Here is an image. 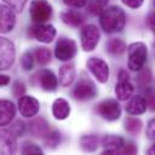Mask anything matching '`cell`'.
Instances as JSON below:
<instances>
[{
	"label": "cell",
	"instance_id": "cell-27",
	"mask_svg": "<svg viewBox=\"0 0 155 155\" xmlns=\"http://www.w3.org/2000/svg\"><path fill=\"white\" fill-rule=\"evenodd\" d=\"M44 140H45V144L46 147L51 148V149H54L59 142H61V136L57 131H50L45 137H44Z\"/></svg>",
	"mask_w": 155,
	"mask_h": 155
},
{
	"label": "cell",
	"instance_id": "cell-11",
	"mask_svg": "<svg viewBox=\"0 0 155 155\" xmlns=\"http://www.w3.org/2000/svg\"><path fill=\"white\" fill-rule=\"evenodd\" d=\"M31 35L40 42L48 44L51 42L54 36H56V29L51 24H44V23H38V25L33 27L31 29Z\"/></svg>",
	"mask_w": 155,
	"mask_h": 155
},
{
	"label": "cell",
	"instance_id": "cell-21",
	"mask_svg": "<svg viewBox=\"0 0 155 155\" xmlns=\"http://www.w3.org/2000/svg\"><path fill=\"white\" fill-rule=\"evenodd\" d=\"M61 18L62 21L68 24V25H71V27H79L84 22V16L78 12V11H73V10H68V11H64L61 13Z\"/></svg>",
	"mask_w": 155,
	"mask_h": 155
},
{
	"label": "cell",
	"instance_id": "cell-42",
	"mask_svg": "<svg viewBox=\"0 0 155 155\" xmlns=\"http://www.w3.org/2000/svg\"><path fill=\"white\" fill-rule=\"evenodd\" d=\"M96 1H97V4L101 5V6H105V5L108 4V0H96Z\"/></svg>",
	"mask_w": 155,
	"mask_h": 155
},
{
	"label": "cell",
	"instance_id": "cell-40",
	"mask_svg": "<svg viewBox=\"0 0 155 155\" xmlns=\"http://www.w3.org/2000/svg\"><path fill=\"white\" fill-rule=\"evenodd\" d=\"M8 82H10V78L7 75H1L0 76V84H1V86H6Z\"/></svg>",
	"mask_w": 155,
	"mask_h": 155
},
{
	"label": "cell",
	"instance_id": "cell-25",
	"mask_svg": "<svg viewBox=\"0 0 155 155\" xmlns=\"http://www.w3.org/2000/svg\"><path fill=\"white\" fill-rule=\"evenodd\" d=\"M142 121L137 117H126L125 120V128L130 134H138L142 130Z\"/></svg>",
	"mask_w": 155,
	"mask_h": 155
},
{
	"label": "cell",
	"instance_id": "cell-30",
	"mask_svg": "<svg viewBox=\"0 0 155 155\" xmlns=\"http://www.w3.org/2000/svg\"><path fill=\"white\" fill-rule=\"evenodd\" d=\"M21 64L24 70H30L33 68V56L30 52L23 53V56L21 58Z\"/></svg>",
	"mask_w": 155,
	"mask_h": 155
},
{
	"label": "cell",
	"instance_id": "cell-32",
	"mask_svg": "<svg viewBox=\"0 0 155 155\" xmlns=\"http://www.w3.org/2000/svg\"><path fill=\"white\" fill-rule=\"evenodd\" d=\"M145 101L150 111H155V92L153 90H148L145 92Z\"/></svg>",
	"mask_w": 155,
	"mask_h": 155
},
{
	"label": "cell",
	"instance_id": "cell-39",
	"mask_svg": "<svg viewBox=\"0 0 155 155\" xmlns=\"http://www.w3.org/2000/svg\"><path fill=\"white\" fill-rule=\"evenodd\" d=\"M148 24H149L150 29L155 33V12H153V13L149 16V18H148Z\"/></svg>",
	"mask_w": 155,
	"mask_h": 155
},
{
	"label": "cell",
	"instance_id": "cell-22",
	"mask_svg": "<svg viewBox=\"0 0 155 155\" xmlns=\"http://www.w3.org/2000/svg\"><path fill=\"white\" fill-rule=\"evenodd\" d=\"M29 128H30V132H31L35 137H42V138L51 131L50 127H48V124H47L44 119H41V117L33 120V121L30 122Z\"/></svg>",
	"mask_w": 155,
	"mask_h": 155
},
{
	"label": "cell",
	"instance_id": "cell-2",
	"mask_svg": "<svg viewBox=\"0 0 155 155\" xmlns=\"http://www.w3.org/2000/svg\"><path fill=\"white\" fill-rule=\"evenodd\" d=\"M128 68L132 71L142 70L148 56V48L147 45L142 41L133 42L128 46Z\"/></svg>",
	"mask_w": 155,
	"mask_h": 155
},
{
	"label": "cell",
	"instance_id": "cell-6",
	"mask_svg": "<svg viewBox=\"0 0 155 155\" xmlns=\"http://www.w3.org/2000/svg\"><path fill=\"white\" fill-rule=\"evenodd\" d=\"M54 54L59 61H69L76 54V44L67 38H62L57 41Z\"/></svg>",
	"mask_w": 155,
	"mask_h": 155
},
{
	"label": "cell",
	"instance_id": "cell-29",
	"mask_svg": "<svg viewBox=\"0 0 155 155\" xmlns=\"http://www.w3.org/2000/svg\"><path fill=\"white\" fill-rule=\"evenodd\" d=\"M22 153L28 155V154H33V155H41L42 154V150L40 147L33 144V143H25L22 148Z\"/></svg>",
	"mask_w": 155,
	"mask_h": 155
},
{
	"label": "cell",
	"instance_id": "cell-7",
	"mask_svg": "<svg viewBox=\"0 0 155 155\" xmlns=\"http://www.w3.org/2000/svg\"><path fill=\"white\" fill-rule=\"evenodd\" d=\"M15 61V47L13 44L6 39H0V68L1 70H7Z\"/></svg>",
	"mask_w": 155,
	"mask_h": 155
},
{
	"label": "cell",
	"instance_id": "cell-18",
	"mask_svg": "<svg viewBox=\"0 0 155 155\" xmlns=\"http://www.w3.org/2000/svg\"><path fill=\"white\" fill-rule=\"evenodd\" d=\"M52 114L57 120H64L70 114V105L63 98H57L52 104Z\"/></svg>",
	"mask_w": 155,
	"mask_h": 155
},
{
	"label": "cell",
	"instance_id": "cell-31",
	"mask_svg": "<svg viewBox=\"0 0 155 155\" xmlns=\"http://www.w3.org/2000/svg\"><path fill=\"white\" fill-rule=\"evenodd\" d=\"M8 131H11L15 136H22L23 132H24V124L21 120H17V121H15L11 125V127L8 128Z\"/></svg>",
	"mask_w": 155,
	"mask_h": 155
},
{
	"label": "cell",
	"instance_id": "cell-17",
	"mask_svg": "<svg viewBox=\"0 0 155 155\" xmlns=\"http://www.w3.org/2000/svg\"><path fill=\"white\" fill-rule=\"evenodd\" d=\"M15 115H16L15 104L7 99H2L0 102V124H1V126L10 124Z\"/></svg>",
	"mask_w": 155,
	"mask_h": 155
},
{
	"label": "cell",
	"instance_id": "cell-14",
	"mask_svg": "<svg viewBox=\"0 0 155 155\" xmlns=\"http://www.w3.org/2000/svg\"><path fill=\"white\" fill-rule=\"evenodd\" d=\"M147 101L142 96H132L127 102L125 109L130 115H140L147 110Z\"/></svg>",
	"mask_w": 155,
	"mask_h": 155
},
{
	"label": "cell",
	"instance_id": "cell-38",
	"mask_svg": "<svg viewBox=\"0 0 155 155\" xmlns=\"http://www.w3.org/2000/svg\"><path fill=\"white\" fill-rule=\"evenodd\" d=\"M143 1L144 0H122V2L126 6L131 7V8H138V7H140L142 4H143Z\"/></svg>",
	"mask_w": 155,
	"mask_h": 155
},
{
	"label": "cell",
	"instance_id": "cell-15",
	"mask_svg": "<svg viewBox=\"0 0 155 155\" xmlns=\"http://www.w3.org/2000/svg\"><path fill=\"white\" fill-rule=\"evenodd\" d=\"M11 131L2 130L1 131V153L2 154H15L17 150V140Z\"/></svg>",
	"mask_w": 155,
	"mask_h": 155
},
{
	"label": "cell",
	"instance_id": "cell-1",
	"mask_svg": "<svg viewBox=\"0 0 155 155\" xmlns=\"http://www.w3.org/2000/svg\"><path fill=\"white\" fill-rule=\"evenodd\" d=\"M99 23L105 33L121 31L126 24L125 12L119 6H109L101 13Z\"/></svg>",
	"mask_w": 155,
	"mask_h": 155
},
{
	"label": "cell",
	"instance_id": "cell-26",
	"mask_svg": "<svg viewBox=\"0 0 155 155\" xmlns=\"http://www.w3.org/2000/svg\"><path fill=\"white\" fill-rule=\"evenodd\" d=\"M35 58H36V62L40 65H46L51 61V52L46 47L36 48L35 50Z\"/></svg>",
	"mask_w": 155,
	"mask_h": 155
},
{
	"label": "cell",
	"instance_id": "cell-4",
	"mask_svg": "<svg viewBox=\"0 0 155 155\" xmlns=\"http://www.w3.org/2000/svg\"><path fill=\"white\" fill-rule=\"evenodd\" d=\"M98 115H101L103 119L108 121L117 120L121 115V107L117 101L115 99H105L98 104L96 108Z\"/></svg>",
	"mask_w": 155,
	"mask_h": 155
},
{
	"label": "cell",
	"instance_id": "cell-35",
	"mask_svg": "<svg viewBox=\"0 0 155 155\" xmlns=\"http://www.w3.org/2000/svg\"><path fill=\"white\" fill-rule=\"evenodd\" d=\"M147 137L151 140L155 139V119H151L147 126Z\"/></svg>",
	"mask_w": 155,
	"mask_h": 155
},
{
	"label": "cell",
	"instance_id": "cell-12",
	"mask_svg": "<svg viewBox=\"0 0 155 155\" xmlns=\"http://www.w3.org/2000/svg\"><path fill=\"white\" fill-rule=\"evenodd\" d=\"M16 24L15 11L7 5H2L0 8V30L1 33H8Z\"/></svg>",
	"mask_w": 155,
	"mask_h": 155
},
{
	"label": "cell",
	"instance_id": "cell-43",
	"mask_svg": "<svg viewBox=\"0 0 155 155\" xmlns=\"http://www.w3.org/2000/svg\"><path fill=\"white\" fill-rule=\"evenodd\" d=\"M148 154H155V144H153V147H151V148H149Z\"/></svg>",
	"mask_w": 155,
	"mask_h": 155
},
{
	"label": "cell",
	"instance_id": "cell-5",
	"mask_svg": "<svg viewBox=\"0 0 155 155\" xmlns=\"http://www.w3.org/2000/svg\"><path fill=\"white\" fill-rule=\"evenodd\" d=\"M99 30L94 24L85 25L81 29V46L86 52L93 51L99 41Z\"/></svg>",
	"mask_w": 155,
	"mask_h": 155
},
{
	"label": "cell",
	"instance_id": "cell-23",
	"mask_svg": "<svg viewBox=\"0 0 155 155\" xmlns=\"http://www.w3.org/2000/svg\"><path fill=\"white\" fill-rule=\"evenodd\" d=\"M99 139L94 134H86L80 138V145L85 151H94L98 148Z\"/></svg>",
	"mask_w": 155,
	"mask_h": 155
},
{
	"label": "cell",
	"instance_id": "cell-37",
	"mask_svg": "<svg viewBox=\"0 0 155 155\" xmlns=\"http://www.w3.org/2000/svg\"><path fill=\"white\" fill-rule=\"evenodd\" d=\"M120 153H121V154H136V153H137V148H136L134 144L128 143V144H126V145H124V147L121 148Z\"/></svg>",
	"mask_w": 155,
	"mask_h": 155
},
{
	"label": "cell",
	"instance_id": "cell-41",
	"mask_svg": "<svg viewBox=\"0 0 155 155\" xmlns=\"http://www.w3.org/2000/svg\"><path fill=\"white\" fill-rule=\"evenodd\" d=\"M119 80H128V74L125 70H121L119 73Z\"/></svg>",
	"mask_w": 155,
	"mask_h": 155
},
{
	"label": "cell",
	"instance_id": "cell-33",
	"mask_svg": "<svg viewBox=\"0 0 155 155\" xmlns=\"http://www.w3.org/2000/svg\"><path fill=\"white\" fill-rule=\"evenodd\" d=\"M149 81H150V70L149 69H143L140 71L139 76H138V82L142 87H144L149 84Z\"/></svg>",
	"mask_w": 155,
	"mask_h": 155
},
{
	"label": "cell",
	"instance_id": "cell-34",
	"mask_svg": "<svg viewBox=\"0 0 155 155\" xmlns=\"http://www.w3.org/2000/svg\"><path fill=\"white\" fill-rule=\"evenodd\" d=\"M12 92H13V96H15V97L21 98V97L24 96V93H25V87H24V85H23L22 82L16 81V82L13 84V86H12Z\"/></svg>",
	"mask_w": 155,
	"mask_h": 155
},
{
	"label": "cell",
	"instance_id": "cell-16",
	"mask_svg": "<svg viewBox=\"0 0 155 155\" xmlns=\"http://www.w3.org/2000/svg\"><path fill=\"white\" fill-rule=\"evenodd\" d=\"M39 84L45 91H54L58 85V80L51 70L44 69L39 73Z\"/></svg>",
	"mask_w": 155,
	"mask_h": 155
},
{
	"label": "cell",
	"instance_id": "cell-44",
	"mask_svg": "<svg viewBox=\"0 0 155 155\" xmlns=\"http://www.w3.org/2000/svg\"><path fill=\"white\" fill-rule=\"evenodd\" d=\"M154 6H155V0H154Z\"/></svg>",
	"mask_w": 155,
	"mask_h": 155
},
{
	"label": "cell",
	"instance_id": "cell-13",
	"mask_svg": "<svg viewBox=\"0 0 155 155\" xmlns=\"http://www.w3.org/2000/svg\"><path fill=\"white\" fill-rule=\"evenodd\" d=\"M125 145L124 139L119 136L107 134L102 139V147H103V154H116L121 150V148Z\"/></svg>",
	"mask_w": 155,
	"mask_h": 155
},
{
	"label": "cell",
	"instance_id": "cell-28",
	"mask_svg": "<svg viewBox=\"0 0 155 155\" xmlns=\"http://www.w3.org/2000/svg\"><path fill=\"white\" fill-rule=\"evenodd\" d=\"M2 1L5 2V5L11 7L15 12H22L28 0H2Z\"/></svg>",
	"mask_w": 155,
	"mask_h": 155
},
{
	"label": "cell",
	"instance_id": "cell-36",
	"mask_svg": "<svg viewBox=\"0 0 155 155\" xmlns=\"http://www.w3.org/2000/svg\"><path fill=\"white\" fill-rule=\"evenodd\" d=\"M64 4L69 7H74V8H80L84 7L87 2V0H63Z\"/></svg>",
	"mask_w": 155,
	"mask_h": 155
},
{
	"label": "cell",
	"instance_id": "cell-20",
	"mask_svg": "<svg viewBox=\"0 0 155 155\" xmlns=\"http://www.w3.org/2000/svg\"><path fill=\"white\" fill-rule=\"evenodd\" d=\"M75 78V68L73 64H64L59 69V84L64 87L73 84Z\"/></svg>",
	"mask_w": 155,
	"mask_h": 155
},
{
	"label": "cell",
	"instance_id": "cell-8",
	"mask_svg": "<svg viewBox=\"0 0 155 155\" xmlns=\"http://www.w3.org/2000/svg\"><path fill=\"white\" fill-rule=\"evenodd\" d=\"M87 68L99 82L104 84V82L108 81V79H109V67L103 59L97 58V57L90 58L87 61Z\"/></svg>",
	"mask_w": 155,
	"mask_h": 155
},
{
	"label": "cell",
	"instance_id": "cell-9",
	"mask_svg": "<svg viewBox=\"0 0 155 155\" xmlns=\"http://www.w3.org/2000/svg\"><path fill=\"white\" fill-rule=\"evenodd\" d=\"M97 93L94 84L88 79H81L74 87L73 94L78 101H88Z\"/></svg>",
	"mask_w": 155,
	"mask_h": 155
},
{
	"label": "cell",
	"instance_id": "cell-10",
	"mask_svg": "<svg viewBox=\"0 0 155 155\" xmlns=\"http://www.w3.org/2000/svg\"><path fill=\"white\" fill-rule=\"evenodd\" d=\"M39 109H40V104L38 99H35L34 97L22 96L18 99V110L21 115H23L24 117H31L36 115Z\"/></svg>",
	"mask_w": 155,
	"mask_h": 155
},
{
	"label": "cell",
	"instance_id": "cell-3",
	"mask_svg": "<svg viewBox=\"0 0 155 155\" xmlns=\"http://www.w3.org/2000/svg\"><path fill=\"white\" fill-rule=\"evenodd\" d=\"M29 13L35 23H45L52 16V6L46 0H33Z\"/></svg>",
	"mask_w": 155,
	"mask_h": 155
},
{
	"label": "cell",
	"instance_id": "cell-24",
	"mask_svg": "<svg viewBox=\"0 0 155 155\" xmlns=\"http://www.w3.org/2000/svg\"><path fill=\"white\" fill-rule=\"evenodd\" d=\"M107 51L113 56H120L126 51V44L120 39H111L107 44Z\"/></svg>",
	"mask_w": 155,
	"mask_h": 155
},
{
	"label": "cell",
	"instance_id": "cell-19",
	"mask_svg": "<svg viewBox=\"0 0 155 155\" xmlns=\"http://www.w3.org/2000/svg\"><path fill=\"white\" fill-rule=\"evenodd\" d=\"M115 93L119 101H127L130 97H132L133 86L130 80H119L115 86Z\"/></svg>",
	"mask_w": 155,
	"mask_h": 155
}]
</instances>
